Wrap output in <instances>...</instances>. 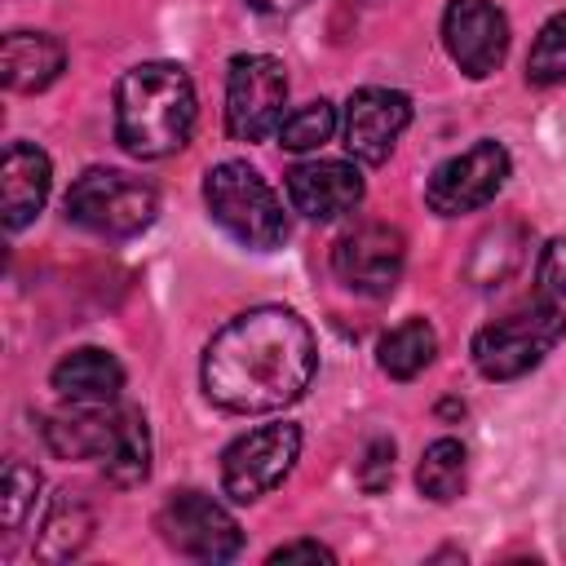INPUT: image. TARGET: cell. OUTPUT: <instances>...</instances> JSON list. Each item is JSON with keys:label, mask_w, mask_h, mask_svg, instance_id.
I'll use <instances>...</instances> for the list:
<instances>
[{"label": "cell", "mask_w": 566, "mask_h": 566, "mask_svg": "<svg viewBox=\"0 0 566 566\" xmlns=\"http://www.w3.org/2000/svg\"><path fill=\"white\" fill-rule=\"evenodd\" d=\"M318 371L310 323L287 305H252L234 314L203 349V394L234 416L292 407Z\"/></svg>", "instance_id": "1"}, {"label": "cell", "mask_w": 566, "mask_h": 566, "mask_svg": "<svg viewBox=\"0 0 566 566\" xmlns=\"http://www.w3.org/2000/svg\"><path fill=\"white\" fill-rule=\"evenodd\" d=\"M195 84L177 62L128 66L115 84V142L133 159H168L195 133Z\"/></svg>", "instance_id": "2"}, {"label": "cell", "mask_w": 566, "mask_h": 566, "mask_svg": "<svg viewBox=\"0 0 566 566\" xmlns=\"http://www.w3.org/2000/svg\"><path fill=\"white\" fill-rule=\"evenodd\" d=\"M203 203H208L212 221L243 248L270 252L287 239V212H283L274 186L243 159H226L203 172Z\"/></svg>", "instance_id": "3"}, {"label": "cell", "mask_w": 566, "mask_h": 566, "mask_svg": "<svg viewBox=\"0 0 566 566\" xmlns=\"http://www.w3.org/2000/svg\"><path fill=\"white\" fill-rule=\"evenodd\" d=\"M562 336H566V310L548 296H535L531 305L486 323L473 336L469 354L486 380H517L531 367H539Z\"/></svg>", "instance_id": "4"}, {"label": "cell", "mask_w": 566, "mask_h": 566, "mask_svg": "<svg viewBox=\"0 0 566 566\" xmlns=\"http://www.w3.org/2000/svg\"><path fill=\"white\" fill-rule=\"evenodd\" d=\"M155 186L124 168H84L66 190V217L102 239H133L155 221Z\"/></svg>", "instance_id": "5"}, {"label": "cell", "mask_w": 566, "mask_h": 566, "mask_svg": "<svg viewBox=\"0 0 566 566\" xmlns=\"http://www.w3.org/2000/svg\"><path fill=\"white\" fill-rule=\"evenodd\" d=\"M287 106V66L270 53H239L226 71V133L234 142H265L279 133Z\"/></svg>", "instance_id": "6"}, {"label": "cell", "mask_w": 566, "mask_h": 566, "mask_svg": "<svg viewBox=\"0 0 566 566\" xmlns=\"http://www.w3.org/2000/svg\"><path fill=\"white\" fill-rule=\"evenodd\" d=\"M296 460H301V429L296 424H287V420L256 424L221 451V491L234 504H252V500L270 495L292 473Z\"/></svg>", "instance_id": "7"}, {"label": "cell", "mask_w": 566, "mask_h": 566, "mask_svg": "<svg viewBox=\"0 0 566 566\" xmlns=\"http://www.w3.org/2000/svg\"><path fill=\"white\" fill-rule=\"evenodd\" d=\"M155 526L168 548H177L181 557H195V562H234L243 548V531H239L234 513L203 491H172L159 504Z\"/></svg>", "instance_id": "8"}, {"label": "cell", "mask_w": 566, "mask_h": 566, "mask_svg": "<svg viewBox=\"0 0 566 566\" xmlns=\"http://www.w3.org/2000/svg\"><path fill=\"white\" fill-rule=\"evenodd\" d=\"M509 177V150L491 137L473 142L469 150L442 159L429 181H424V203L438 212V217H460V212H478L486 208L500 186Z\"/></svg>", "instance_id": "9"}, {"label": "cell", "mask_w": 566, "mask_h": 566, "mask_svg": "<svg viewBox=\"0 0 566 566\" xmlns=\"http://www.w3.org/2000/svg\"><path fill=\"white\" fill-rule=\"evenodd\" d=\"M407 265V239L389 221H363L332 248V274L358 296H389Z\"/></svg>", "instance_id": "10"}, {"label": "cell", "mask_w": 566, "mask_h": 566, "mask_svg": "<svg viewBox=\"0 0 566 566\" xmlns=\"http://www.w3.org/2000/svg\"><path fill=\"white\" fill-rule=\"evenodd\" d=\"M442 44L469 80H482L500 71L509 53V18L491 0H451L442 13Z\"/></svg>", "instance_id": "11"}, {"label": "cell", "mask_w": 566, "mask_h": 566, "mask_svg": "<svg viewBox=\"0 0 566 566\" xmlns=\"http://www.w3.org/2000/svg\"><path fill=\"white\" fill-rule=\"evenodd\" d=\"M407 124H411V97L398 88L367 84V88L349 93V102H345V119H340L345 150L358 164H385Z\"/></svg>", "instance_id": "12"}, {"label": "cell", "mask_w": 566, "mask_h": 566, "mask_svg": "<svg viewBox=\"0 0 566 566\" xmlns=\"http://www.w3.org/2000/svg\"><path fill=\"white\" fill-rule=\"evenodd\" d=\"M287 199L310 221H336L363 203V172L349 159H310L287 172Z\"/></svg>", "instance_id": "13"}, {"label": "cell", "mask_w": 566, "mask_h": 566, "mask_svg": "<svg viewBox=\"0 0 566 566\" xmlns=\"http://www.w3.org/2000/svg\"><path fill=\"white\" fill-rule=\"evenodd\" d=\"M53 186V164L35 142H9L0 159V199H4V230H22L40 217Z\"/></svg>", "instance_id": "14"}, {"label": "cell", "mask_w": 566, "mask_h": 566, "mask_svg": "<svg viewBox=\"0 0 566 566\" xmlns=\"http://www.w3.org/2000/svg\"><path fill=\"white\" fill-rule=\"evenodd\" d=\"M49 385L66 398V402H80V407H106L119 398L124 389V367L115 354L97 349V345H80L71 354H62L49 371Z\"/></svg>", "instance_id": "15"}, {"label": "cell", "mask_w": 566, "mask_h": 566, "mask_svg": "<svg viewBox=\"0 0 566 566\" xmlns=\"http://www.w3.org/2000/svg\"><path fill=\"white\" fill-rule=\"evenodd\" d=\"M115 429H119V407L115 402H106V407L71 402L66 411L44 416V424H40L49 451L62 455V460H102L106 447L115 442Z\"/></svg>", "instance_id": "16"}, {"label": "cell", "mask_w": 566, "mask_h": 566, "mask_svg": "<svg viewBox=\"0 0 566 566\" xmlns=\"http://www.w3.org/2000/svg\"><path fill=\"white\" fill-rule=\"evenodd\" d=\"M66 66V49L44 31H9L0 44V80L9 93H40Z\"/></svg>", "instance_id": "17"}, {"label": "cell", "mask_w": 566, "mask_h": 566, "mask_svg": "<svg viewBox=\"0 0 566 566\" xmlns=\"http://www.w3.org/2000/svg\"><path fill=\"white\" fill-rule=\"evenodd\" d=\"M88 539H93V509H88L84 491L66 486V491L53 495V504H49V513L40 522V535L31 544V557H40V562H71V557H80L88 548Z\"/></svg>", "instance_id": "18"}, {"label": "cell", "mask_w": 566, "mask_h": 566, "mask_svg": "<svg viewBox=\"0 0 566 566\" xmlns=\"http://www.w3.org/2000/svg\"><path fill=\"white\" fill-rule=\"evenodd\" d=\"M526 243H531V234L517 221H500V226L482 230L473 252H469V261H464L469 287H500V283H509L522 270V261H526Z\"/></svg>", "instance_id": "19"}, {"label": "cell", "mask_w": 566, "mask_h": 566, "mask_svg": "<svg viewBox=\"0 0 566 566\" xmlns=\"http://www.w3.org/2000/svg\"><path fill=\"white\" fill-rule=\"evenodd\" d=\"M102 473L111 486H142L146 473H150V429H146V416L137 407H119V429H115V442L106 447L102 455Z\"/></svg>", "instance_id": "20"}, {"label": "cell", "mask_w": 566, "mask_h": 566, "mask_svg": "<svg viewBox=\"0 0 566 566\" xmlns=\"http://www.w3.org/2000/svg\"><path fill=\"white\" fill-rule=\"evenodd\" d=\"M438 354V332L424 318H402L376 345V363L389 380H416Z\"/></svg>", "instance_id": "21"}, {"label": "cell", "mask_w": 566, "mask_h": 566, "mask_svg": "<svg viewBox=\"0 0 566 566\" xmlns=\"http://www.w3.org/2000/svg\"><path fill=\"white\" fill-rule=\"evenodd\" d=\"M464 478H469V451L460 438H438L424 447V455L416 464L420 495H429L433 504H451L464 491Z\"/></svg>", "instance_id": "22"}, {"label": "cell", "mask_w": 566, "mask_h": 566, "mask_svg": "<svg viewBox=\"0 0 566 566\" xmlns=\"http://www.w3.org/2000/svg\"><path fill=\"white\" fill-rule=\"evenodd\" d=\"M332 133H336V106L327 97H318V102H305L292 115H283L279 146L301 155V150H318L323 142H332Z\"/></svg>", "instance_id": "23"}, {"label": "cell", "mask_w": 566, "mask_h": 566, "mask_svg": "<svg viewBox=\"0 0 566 566\" xmlns=\"http://www.w3.org/2000/svg\"><path fill=\"white\" fill-rule=\"evenodd\" d=\"M526 80L539 84V88L566 80V9L553 13V18L539 27V35H535V44H531V53H526Z\"/></svg>", "instance_id": "24"}, {"label": "cell", "mask_w": 566, "mask_h": 566, "mask_svg": "<svg viewBox=\"0 0 566 566\" xmlns=\"http://www.w3.org/2000/svg\"><path fill=\"white\" fill-rule=\"evenodd\" d=\"M35 500H40V473L22 460H9L4 464V539H13L27 517L35 513Z\"/></svg>", "instance_id": "25"}, {"label": "cell", "mask_w": 566, "mask_h": 566, "mask_svg": "<svg viewBox=\"0 0 566 566\" xmlns=\"http://www.w3.org/2000/svg\"><path fill=\"white\" fill-rule=\"evenodd\" d=\"M389 478H394V442L389 438H371L363 460H358V486L367 495H380L389 486Z\"/></svg>", "instance_id": "26"}, {"label": "cell", "mask_w": 566, "mask_h": 566, "mask_svg": "<svg viewBox=\"0 0 566 566\" xmlns=\"http://www.w3.org/2000/svg\"><path fill=\"white\" fill-rule=\"evenodd\" d=\"M535 283H539V296H548V301L566 296V239H548V248L539 252V265H535Z\"/></svg>", "instance_id": "27"}, {"label": "cell", "mask_w": 566, "mask_h": 566, "mask_svg": "<svg viewBox=\"0 0 566 566\" xmlns=\"http://www.w3.org/2000/svg\"><path fill=\"white\" fill-rule=\"evenodd\" d=\"M296 557H310V562H336L332 548H323L318 539H292V544H279L270 553V562H296Z\"/></svg>", "instance_id": "28"}, {"label": "cell", "mask_w": 566, "mask_h": 566, "mask_svg": "<svg viewBox=\"0 0 566 566\" xmlns=\"http://www.w3.org/2000/svg\"><path fill=\"white\" fill-rule=\"evenodd\" d=\"M256 13H270V18H283V13H296V9H305L310 0H248Z\"/></svg>", "instance_id": "29"}]
</instances>
